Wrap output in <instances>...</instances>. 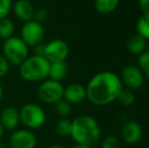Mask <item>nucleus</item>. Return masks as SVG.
<instances>
[{
    "instance_id": "15",
    "label": "nucleus",
    "mask_w": 149,
    "mask_h": 148,
    "mask_svg": "<svg viewBox=\"0 0 149 148\" xmlns=\"http://www.w3.org/2000/svg\"><path fill=\"white\" fill-rule=\"evenodd\" d=\"M68 72H69V67L66 61L51 63V65H50V71H49V78L52 79V80L60 81L61 82L67 76Z\"/></svg>"
},
{
    "instance_id": "8",
    "label": "nucleus",
    "mask_w": 149,
    "mask_h": 148,
    "mask_svg": "<svg viewBox=\"0 0 149 148\" xmlns=\"http://www.w3.org/2000/svg\"><path fill=\"white\" fill-rule=\"evenodd\" d=\"M69 55V46L64 40L55 39L45 44L44 57L50 62H62L66 61Z\"/></svg>"
},
{
    "instance_id": "25",
    "label": "nucleus",
    "mask_w": 149,
    "mask_h": 148,
    "mask_svg": "<svg viewBox=\"0 0 149 148\" xmlns=\"http://www.w3.org/2000/svg\"><path fill=\"white\" fill-rule=\"evenodd\" d=\"M12 7V0H0V19L8 16Z\"/></svg>"
},
{
    "instance_id": "17",
    "label": "nucleus",
    "mask_w": 149,
    "mask_h": 148,
    "mask_svg": "<svg viewBox=\"0 0 149 148\" xmlns=\"http://www.w3.org/2000/svg\"><path fill=\"white\" fill-rule=\"evenodd\" d=\"M120 0H94V8L100 14H109L117 9Z\"/></svg>"
},
{
    "instance_id": "33",
    "label": "nucleus",
    "mask_w": 149,
    "mask_h": 148,
    "mask_svg": "<svg viewBox=\"0 0 149 148\" xmlns=\"http://www.w3.org/2000/svg\"><path fill=\"white\" fill-rule=\"evenodd\" d=\"M2 97H3V87L0 84V101H2Z\"/></svg>"
},
{
    "instance_id": "16",
    "label": "nucleus",
    "mask_w": 149,
    "mask_h": 148,
    "mask_svg": "<svg viewBox=\"0 0 149 148\" xmlns=\"http://www.w3.org/2000/svg\"><path fill=\"white\" fill-rule=\"evenodd\" d=\"M146 46H147L146 40L138 34L132 36L127 42L128 51L133 55H140L144 51H146Z\"/></svg>"
},
{
    "instance_id": "12",
    "label": "nucleus",
    "mask_w": 149,
    "mask_h": 148,
    "mask_svg": "<svg viewBox=\"0 0 149 148\" xmlns=\"http://www.w3.org/2000/svg\"><path fill=\"white\" fill-rule=\"evenodd\" d=\"M0 123L5 131H14L20 123L19 111L14 107L4 108L0 113Z\"/></svg>"
},
{
    "instance_id": "27",
    "label": "nucleus",
    "mask_w": 149,
    "mask_h": 148,
    "mask_svg": "<svg viewBox=\"0 0 149 148\" xmlns=\"http://www.w3.org/2000/svg\"><path fill=\"white\" fill-rule=\"evenodd\" d=\"M10 64L3 55H0V78H3L9 72Z\"/></svg>"
},
{
    "instance_id": "14",
    "label": "nucleus",
    "mask_w": 149,
    "mask_h": 148,
    "mask_svg": "<svg viewBox=\"0 0 149 148\" xmlns=\"http://www.w3.org/2000/svg\"><path fill=\"white\" fill-rule=\"evenodd\" d=\"M63 99L70 103L71 105L79 104L86 99V89L79 83H71L64 87Z\"/></svg>"
},
{
    "instance_id": "1",
    "label": "nucleus",
    "mask_w": 149,
    "mask_h": 148,
    "mask_svg": "<svg viewBox=\"0 0 149 148\" xmlns=\"http://www.w3.org/2000/svg\"><path fill=\"white\" fill-rule=\"evenodd\" d=\"M123 84L119 75L112 71H100L89 79L86 99L95 106H107L117 101Z\"/></svg>"
},
{
    "instance_id": "22",
    "label": "nucleus",
    "mask_w": 149,
    "mask_h": 148,
    "mask_svg": "<svg viewBox=\"0 0 149 148\" xmlns=\"http://www.w3.org/2000/svg\"><path fill=\"white\" fill-rule=\"evenodd\" d=\"M54 106H55L56 113H57V115L61 117V118H67L71 114V112H72L71 104L68 103L67 101H65L64 99H60Z\"/></svg>"
},
{
    "instance_id": "3",
    "label": "nucleus",
    "mask_w": 149,
    "mask_h": 148,
    "mask_svg": "<svg viewBox=\"0 0 149 148\" xmlns=\"http://www.w3.org/2000/svg\"><path fill=\"white\" fill-rule=\"evenodd\" d=\"M50 63L44 56H29L18 67L19 75L29 82H39L49 78Z\"/></svg>"
},
{
    "instance_id": "4",
    "label": "nucleus",
    "mask_w": 149,
    "mask_h": 148,
    "mask_svg": "<svg viewBox=\"0 0 149 148\" xmlns=\"http://www.w3.org/2000/svg\"><path fill=\"white\" fill-rule=\"evenodd\" d=\"M2 52L10 65L19 66L29 57V46L19 37L13 36L5 40Z\"/></svg>"
},
{
    "instance_id": "7",
    "label": "nucleus",
    "mask_w": 149,
    "mask_h": 148,
    "mask_svg": "<svg viewBox=\"0 0 149 148\" xmlns=\"http://www.w3.org/2000/svg\"><path fill=\"white\" fill-rule=\"evenodd\" d=\"M44 38H45V30L42 24L36 22L35 19H31L22 24L20 30V39L29 47H35L41 44Z\"/></svg>"
},
{
    "instance_id": "31",
    "label": "nucleus",
    "mask_w": 149,
    "mask_h": 148,
    "mask_svg": "<svg viewBox=\"0 0 149 148\" xmlns=\"http://www.w3.org/2000/svg\"><path fill=\"white\" fill-rule=\"evenodd\" d=\"M4 132H5V130H4V128H3V127H2L1 123H0V139H1L2 137H3Z\"/></svg>"
},
{
    "instance_id": "10",
    "label": "nucleus",
    "mask_w": 149,
    "mask_h": 148,
    "mask_svg": "<svg viewBox=\"0 0 149 148\" xmlns=\"http://www.w3.org/2000/svg\"><path fill=\"white\" fill-rule=\"evenodd\" d=\"M37 143V136L29 129L14 130L9 137V146L11 148H36Z\"/></svg>"
},
{
    "instance_id": "18",
    "label": "nucleus",
    "mask_w": 149,
    "mask_h": 148,
    "mask_svg": "<svg viewBox=\"0 0 149 148\" xmlns=\"http://www.w3.org/2000/svg\"><path fill=\"white\" fill-rule=\"evenodd\" d=\"M54 130L56 134L61 137H69L72 130V121L67 118H61L56 122Z\"/></svg>"
},
{
    "instance_id": "23",
    "label": "nucleus",
    "mask_w": 149,
    "mask_h": 148,
    "mask_svg": "<svg viewBox=\"0 0 149 148\" xmlns=\"http://www.w3.org/2000/svg\"><path fill=\"white\" fill-rule=\"evenodd\" d=\"M138 67L149 79V51H144L138 55Z\"/></svg>"
},
{
    "instance_id": "11",
    "label": "nucleus",
    "mask_w": 149,
    "mask_h": 148,
    "mask_svg": "<svg viewBox=\"0 0 149 148\" xmlns=\"http://www.w3.org/2000/svg\"><path fill=\"white\" fill-rule=\"evenodd\" d=\"M143 130L136 121H128L121 128V137L128 144H136L142 138Z\"/></svg>"
},
{
    "instance_id": "19",
    "label": "nucleus",
    "mask_w": 149,
    "mask_h": 148,
    "mask_svg": "<svg viewBox=\"0 0 149 148\" xmlns=\"http://www.w3.org/2000/svg\"><path fill=\"white\" fill-rule=\"evenodd\" d=\"M15 26L10 18L5 17L0 19V38L3 40H7L9 38L13 37Z\"/></svg>"
},
{
    "instance_id": "5",
    "label": "nucleus",
    "mask_w": 149,
    "mask_h": 148,
    "mask_svg": "<svg viewBox=\"0 0 149 148\" xmlns=\"http://www.w3.org/2000/svg\"><path fill=\"white\" fill-rule=\"evenodd\" d=\"M18 111L20 123L29 130L40 129L45 125L47 117L41 106L33 103H28L24 104Z\"/></svg>"
},
{
    "instance_id": "2",
    "label": "nucleus",
    "mask_w": 149,
    "mask_h": 148,
    "mask_svg": "<svg viewBox=\"0 0 149 148\" xmlns=\"http://www.w3.org/2000/svg\"><path fill=\"white\" fill-rule=\"evenodd\" d=\"M100 127L97 121L88 115H81L72 121L70 137L76 144L93 145L100 138Z\"/></svg>"
},
{
    "instance_id": "9",
    "label": "nucleus",
    "mask_w": 149,
    "mask_h": 148,
    "mask_svg": "<svg viewBox=\"0 0 149 148\" xmlns=\"http://www.w3.org/2000/svg\"><path fill=\"white\" fill-rule=\"evenodd\" d=\"M120 79L122 81V84L125 85L127 88L135 90L143 85L144 75L138 66L130 64L122 69Z\"/></svg>"
},
{
    "instance_id": "28",
    "label": "nucleus",
    "mask_w": 149,
    "mask_h": 148,
    "mask_svg": "<svg viewBox=\"0 0 149 148\" xmlns=\"http://www.w3.org/2000/svg\"><path fill=\"white\" fill-rule=\"evenodd\" d=\"M140 10L142 11L143 14H149V0H139Z\"/></svg>"
},
{
    "instance_id": "13",
    "label": "nucleus",
    "mask_w": 149,
    "mask_h": 148,
    "mask_svg": "<svg viewBox=\"0 0 149 148\" xmlns=\"http://www.w3.org/2000/svg\"><path fill=\"white\" fill-rule=\"evenodd\" d=\"M14 15L22 22H29L33 19L35 14V7L31 0H15L11 7Z\"/></svg>"
},
{
    "instance_id": "26",
    "label": "nucleus",
    "mask_w": 149,
    "mask_h": 148,
    "mask_svg": "<svg viewBox=\"0 0 149 148\" xmlns=\"http://www.w3.org/2000/svg\"><path fill=\"white\" fill-rule=\"evenodd\" d=\"M48 16H49V12L46 8H38L35 10L33 19H35L36 22H40V24H43L44 22L48 19Z\"/></svg>"
},
{
    "instance_id": "34",
    "label": "nucleus",
    "mask_w": 149,
    "mask_h": 148,
    "mask_svg": "<svg viewBox=\"0 0 149 148\" xmlns=\"http://www.w3.org/2000/svg\"><path fill=\"white\" fill-rule=\"evenodd\" d=\"M0 148H5V145H4L2 142H0Z\"/></svg>"
},
{
    "instance_id": "32",
    "label": "nucleus",
    "mask_w": 149,
    "mask_h": 148,
    "mask_svg": "<svg viewBox=\"0 0 149 148\" xmlns=\"http://www.w3.org/2000/svg\"><path fill=\"white\" fill-rule=\"evenodd\" d=\"M48 148H66V147H64L63 145H60V144H53V145H51V146H49Z\"/></svg>"
},
{
    "instance_id": "30",
    "label": "nucleus",
    "mask_w": 149,
    "mask_h": 148,
    "mask_svg": "<svg viewBox=\"0 0 149 148\" xmlns=\"http://www.w3.org/2000/svg\"><path fill=\"white\" fill-rule=\"evenodd\" d=\"M71 148H93L91 145H84V144H75Z\"/></svg>"
},
{
    "instance_id": "20",
    "label": "nucleus",
    "mask_w": 149,
    "mask_h": 148,
    "mask_svg": "<svg viewBox=\"0 0 149 148\" xmlns=\"http://www.w3.org/2000/svg\"><path fill=\"white\" fill-rule=\"evenodd\" d=\"M136 31L146 41L149 40V14H142L140 16L136 24Z\"/></svg>"
},
{
    "instance_id": "6",
    "label": "nucleus",
    "mask_w": 149,
    "mask_h": 148,
    "mask_svg": "<svg viewBox=\"0 0 149 148\" xmlns=\"http://www.w3.org/2000/svg\"><path fill=\"white\" fill-rule=\"evenodd\" d=\"M64 86L60 81L52 80L50 78L42 81L37 90V97L42 103L46 105H55L63 99Z\"/></svg>"
},
{
    "instance_id": "29",
    "label": "nucleus",
    "mask_w": 149,
    "mask_h": 148,
    "mask_svg": "<svg viewBox=\"0 0 149 148\" xmlns=\"http://www.w3.org/2000/svg\"><path fill=\"white\" fill-rule=\"evenodd\" d=\"M44 50H45V44L41 43L39 45L35 46V54L33 55L44 56Z\"/></svg>"
},
{
    "instance_id": "21",
    "label": "nucleus",
    "mask_w": 149,
    "mask_h": 148,
    "mask_svg": "<svg viewBox=\"0 0 149 148\" xmlns=\"http://www.w3.org/2000/svg\"><path fill=\"white\" fill-rule=\"evenodd\" d=\"M117 101L121 104L124 107H130L134 104L135 101V94L134 92L129 88H122V90L120 91Z\"/></svg>"
},
{
    "instance_id": "24",
    "label": "nucleus",
    "mask_w": 149,
    "mask_h": 148,
    "mask_svg": "<svg viewBox=\"0 0 149 148\" xmlns=\"http://www.w3.org/2000/svg\"><path fill=\"white\" fill-rule=\"evenodd\" d=\"M100 148H121L119 138L116 135H109L102 140Z\"/></svg>"
}]
</instances>
